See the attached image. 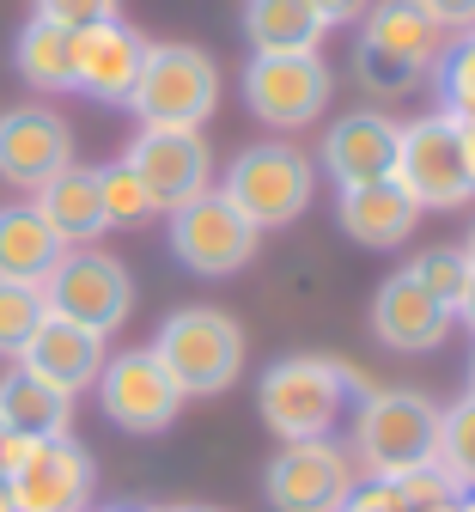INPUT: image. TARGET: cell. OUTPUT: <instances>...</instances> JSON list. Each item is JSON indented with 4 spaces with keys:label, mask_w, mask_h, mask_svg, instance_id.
Returning <instances> with one entry per match:
<instances>
[{
    "label": "cell",
    "mask_w": 475,
    "mask_h": 512,
    "mask_svg": "<svg viewBox=\"0 0 475 512\" xmlns=\"http://www.w3.org/2000/svg\"><path fill=\"white\" fill-rule=\"evenodd\" d=\"M348 397H366V384L335 354H287V360L268 366L256 409H262L268 433H281L293 445V439H329V427L348 409Z\"/></svg>",
    "instance_id": "6da1fadb"
},
{
    "label": "cell",
    "mask_w": 475,
    "mask_h": 512,
    "mask_svg": "<svg viewBox=\"0 0 475 512\" xmlns=\"http://www.w3.org/2000/svg\"><path fill=\"white\" fill-rule=\"evenodd\" d=\"M153 360L171 372L183 397H220L244 372V330H238V317H226L214 305H183L159 324Z\"/></svg>",
    "instance_id": "7a4b0ae2"
},
{
    "label": "cell",
    "mask_w": 475,
    "mask_h": 512,
    "mask_svg": "<svg viewBox=\"0 0 475 512\" xmlns=\"http://www.w3.org/2000/svg\"><path fill=\"white\" fill-rule=\"evenodd\" d=\"M141 128H201L220 110V68L195 43H147L141 80L128 92Z\"/></svg>",
    "instance_id": "3957f363"
},
{
    "label": "cell",
    "mask_w": 475,
    "mask_h": 512,
    "mask_svg": "<svg viewBox=\"0 0 475 512\" xmlns=\"http://www.w3.org/2000/svg\"><path fill=\"white\" fill-rule=\"evenodd\" d=\"M445 31L415 7V0H378L366 7V31H360V86H372L378 98H402L415 92V80L427 68H439Z\"/></svg>",
    "instance_id": "277c9868"
},
{
    "label": "cell",
    "mask_w": 475,
    "mask_h": 512,
    "mask_svg": "<svg viewBox=\"0 0 475 512\" xmlns=\"http://www.w3.org/2000/svg\"><path fill=\"white\" fill-rule=\"evenodd\" d=\"M311 189H317V165H311L299 147H287V141L244 147V153L226 165V177H220V196H226L256 232L293 226V220L311 208Z\"/></svg>",
    "instance_id": "5b68a950"
},
{
    "label": "cell",
    "mask_w": 475,
    "mask_h": 512,
    "mask_svg": "<svg viewBox=\"0 0 475 512\" xmlns=\"http://www.w3.org/2000/svg\"><path fill=\"white\" fill-rule=\"evenodd\" d=\"M43 311L49 317H67V324H80L92 336H110L128 324V311H134V281L128 269L116 263V256L104 250H61V263L43 275Z\"/></svg>",
    "instance_id": "8992f818"
},
{
    "label": "cell",
    "mask_w": 475,
    "mask_h": 512,
    "mask_svg": "<svg viewBox=\"0 0 475 512\" xmlns=\"http://www.w3.org/2000/svg\"><path fill=\"white\" fill-rule=\"evenodd\" d=\"M433 439H439V409L421 391H366L360 397L354 445L366 458V476H378V482L409 476L415 464L433 458Z\"/></svg>",
    "instance_id": "52a82bcc"
},
{
    "label": "cell",
    "mask_w": 475,
    "mask_h": 512,
    "mask_svg": "<svg viewBox=\"0 0 475 512\" xmlns=\"http://www.w3.org/2000/svg\"><path fill=\"white\" fill-rule=\"evenodd\" d=\"M390 177L415 196V208H463L475 202V183L463 171L457 122L451 116H421L396 135V165Z\"/></svg>",
    "instance_id": "ba28073f"
},
{
    "label": "cell",
    "mask_w": 475,
    "mask_h": 512,
    "mask_svg": "<svg viewBox=\"0 0 475 512\" xmlns=\"http://www.w3.org/2000/svg\"><path fill=\"white\" fill-rule=\"evenodd\" d=\"M122 165L147 183L159 214H171V208L214 189V153L201 141V128H141V135L128 141Z\"/></svg>",
    "instance_id": "9c48e42d"
},
{
    "label": "cell",
    "mask_w": 475,
    "mask_h": 512,
    "mask_svg": "<svg viewBox=\"0 0 475 512\" xmlns=\"http://www.w3.org/2000/svg\"><path fill=\"white\" fill-rule=\"evenodd\" d=\"M256 238L262 232L220 196V189L171 208V256L195 275H238L256 256Z\"/></svg>",
    "instance_id": "30bf717a"
},
{
    "label": "cell",
    "mask_w": 475,
    "mask_h": 512,
    "mask_svg": "<svg viewBox=\"0 0 475 512\" xmlns=\"http://www.w3.org/2000/svg\"><path fill=\"white\" fill-rule=\"evenodd\" d=\"M13 512H86L92 506V452L74 433L31 439L25 458L7 470Z\"/></svg>",
    "instance_id": "8fae6325"
},
{
    "label": "cell",
    "mask_w": 475,
    "mask_h": 512,
    "mask_svg": "<svg viewBox=\"0 0 475 512\" xmlns=\"http://www.w3.org/2000/svg\"><path fill=\"white\" fill-rule=\"evenodd\" d=\"M329 68L323 55H250L244 68V104L256 122H275V128H305L323 116L329 104Z\"/></svg>",
    "instance_id": "7c38bea8"
},
{
    "label": "cell",
    "mask_w": 475,
    "mask_h": 512,
    "mask_svg": "<svg viewBox=\"0 0 475 512\" xmlns=\"http://www.w3.org/2000/svg\"><path fill=\"white\" fill-rule=\"evenodd\" d=\"M98 403L122 433H165L183 409V391L171 384V372L153 360V348H128L116 360H104L98 372Z\"/></svg>",
    "instance_id": "4fadbf2b"
},
{
    "label": "cell",
    "mask_w": 475,
    "mask_h": 512,
    "mask_svg": "<svg viewBox=\"0 0 475 512\" xmlns=\"http://www.w3.org/2000/svg\"><path fill=\"white\" fill-rule=\"evenodd\" d=\"M262 488H268V506L275 512H342V500L354 488V464L329 439H293L268 464Z\"/></svg>",
    "instance_id": "5bb4252c"
},
{
    "label": "cell",
    "mask_w": 475,
    "mask_h": 512,
    "mask_svg": "<svg viewBox=\"0 0 475 512\" xmlns=\"http://www.w3.org/2000/svg\"><path fill=\"white\" fill-rule=\"evenodd\" d=\"M74 165V135L67 122L43 104H19L0 110V177L19 189H43L55 171Z\"/></svg>",
    "instance_id": "9a60e30c"
},
{
    "label": "cell",
    "mask_w": 475,
    "mask_h": 512,
    "mask_svg": "<svg viewBox=\"0 0 475 512\" xmlns=\"http://www.w3.org/2000/svg\"><path fill=\"white\" fill-rule=\"evenodd\" d=\"M141 61H147V37L134 25H122V19L86 25V31H74V92H86L98 104H128L134 80H141Z\"/></svg>",
    "instance_id": "2e32d148"
},
{
    "label": "cell",
    "mask_w": 475,
    "mask_h": 512,
    "mask_svg": "<svg viewBox=\"0 0 475 512\" xmlns=\"http://www.w3.org/2000/svg\"><path fill=\"white\" fill-rule=\"evenodd\" d=\"M451 305H439L409 269L390 275L372 299V336L390 348V354H433L445 336H451Z\"/></svg>",
    "instance_id": "e0dca14e"
},
{
    "label": "cell",
    "mask_w": 475,
    "mask_h": 512,
    "mask_svg": "<svg viewBox=\"0 0 475 512\" xmlns=\"http://www.w3.org/2000/svg\"><path fill=\"white\" fill-rule=\"evenodd\" d=\"M19 366L43 384H55L61 397H80L98 384L104 372V336L80 330V324H67V317H43L37 336L19 348Z\"/></svg>",
    "instance_id": "ac0fdd59"
},
{
    "label": "cell",
    "mask_w": 475,
    "mask_h": 512,
    "mask_svg": "<svg viewBox=\"0 0 475 512\" xmlns=\"http://www.w3.org/2000/svg\"><path fill=\"white\" fill-rule=\"evenodd\" d=\"M335 220H342V232L354 244H366V250H396V244L415 238L421 208H415V196L396 177H372V183H348L342 189Z\"/></svg>",
    "instance_id": "d6986e66"
},
{
    "label": "cell",
    "mask_w": 475,
    "mask_h": 512,
    "mask_svg": "<svg viewBox=\"0 0 475 512\" xmlns=\"http://www.w3.org/2000/svg\"><path fill=\"white\" fill-rule=\"evenodd\" d=\"M396 135H402V122H390V116H378V110H354V116H342L323 135V171L335 177V183H372V177H390V165H396Z\"/></svg>",
    "instance_id": "ffe728a7"
},
{
    "label": "cell",
    "mask_w": 475,
    "mask_h": 512,
    "mask_svg": "<svg viewBox=\"0 0 475 512\" xmlns=\"http://www.w3.org/2000/svg\"><path fill=\"white\" fill-rule=\"evenodd\" d=\"M31 208L49 220V232L61 238V250H86L98 232H110V226H104V202H98V171H86V165L55 171V177L37 189Z\"/></svg>",
    "instance_id": "44dd1931"
},
{
    "label": "cell",
    "mask_w": 475,
    "mask_h": 512,
    "mask_svg": "<svg viewBox=\"0 0 475 512\" xmlns=\"http://www.w3.org/2000/svg\"><path fill=\"white\" fill-rule=\"evenodd\" d=\"M244 37L256 55H317L329 25L305 0H244Z\"/></svg>",
    "instance_id": "7402d4cb"
},
{
    "label": "cell",
    "mask_w": 475,
    "mask_h": 512,
    "mask_svg": "<svg viewBox=\"0 0 475 512\" xmlns=\"http://www.w3.org/2000/svg\"><path fill=\"white\" fill-rule=\"evenodd\" d=\"M61 263V238L49 232V220L31 202L0 208V281H31L43 287V275Z\"/></svg>",
    "instance_id": "603a6c76"
},
{
    "label": "cell",
    "mask_w": 475,
    "mask_h": 512,
    "mask_svg": "<svg viewBox=\"0 0 475 512\" xmlns=\"http://www.w3.org/2000/svg\"><path fill=\"white\" fill-rule=\"evenodd\" d=\"M74 421V397H61L55 384L31 378L25 366H13L0 378V427L7 433H25V439H55Z\"/></svg>",
    "instance_id": "cb8c5ba5"
},
{
    "label": "cell",
    "mask_w": 475,
    "mask_h": 512,
    "mask_svg": "<svg viewBox=\"0 0 475 512\" xmlns=\"http://www.w3.org/2000/svg\"><path fill=\"white\" fill-rule=\"evenodd\" d=\"M13 68L37 92H74V31H61L49 19H31L13 43Z\"/></svg>",
    "instance_id": "d4e9b609"
},
{
    "label": "cell",
    "mask_w": 475,
    "mask_h": 512,
    "mask_svg": "<svg viewBox=\"0 0 475 512\" xmlns=\"http://www.w3.org/2000/svg\"><path fill=\"white\" fill-rule=\"evenodd\" d=\"M433 464L457 482V494H463V488H475V403H469V397H463V403H451V409H439Z\"/></svg>",
    "instance_id": "484cf974"
},
{
    "label": "cell",
    "mask_w": 475,
    "mask_h": 512,
    "mask_svg": "<svg viewBox=\"0 0 475 512\" xmlns=\"http://www.w3.org/2000/svg\"><path fill=\"white\" fill-rule=\"evenodd\" d=\"M98 202H104V226H147V220L159 214L153 196H147V183L134 177L122 159L98 171Z\"/></svg>",
    "instance_id": "4316f807"
},
{
    "label": "cell",
    "mask_w": 475,
    "mask_h": 512,
    "mask_svg": "<svg viewBox=\"0 0 475 512\" xmlns=\"http://www.w3.org/2000/svg\"><path fill=\"white\" fill-rule=\"evenodd\" d=\"M43 293L31 281H0V360H19V348L37 336L43 324Z\"/></svg>",
    "instance_id": "83f0119b"
},
{
    "label": "cell",
    "mask_w": 475,
    "mask_h": 512,
    "mask_svg": "<svg viewBox=\"0 0 475 512\" xmlns=\"http://www.w3.org/2000/svg\"><path fill=\"white\" fill-rule=\"evenodd\" d=\"M409 275H415L439 305H451V311H457V299H463V287H469V275H475V269H469V256H463L457 244H433V250H421V256H415V269H409Z\"/></svg>",
    "instance_id": "f1b7e54d"
},
{
    "label": "cell",
    "mask_w": 475,
    "mask_h": 512,
    "mask_svg": "<svg viewBox=\"0 0 475 512\" xmlns=\"http://www.w3.org/2000/svg\"><path fill=\"white\" fill-rule=\"evenodd\" d=\"M439 68H445L451 116H475V31H463V43L451 55H439Z\"/></svg>",
    "instance_id": "f546056e"
},
{
    "label": "cell",
    "mask_w": 475,
    "mask_h": 512,
    "mask_svg": "<svg viewBox=\"0 0 475 512\" xmlns=\"http://www.w3.org/2000/svg\"><path fill=\"white\" fill-rule=\"evenodd\" d=\"M31 19H49L61 31H86V25L116 19V0H31Z\"/></svg>",
    "instance_id": "4dcf8cb0"
},
{
    "label": "cell",
    "mask_w": 475,
    "mask_h": 512,
    "mask_svg": "<svg viewBox=\"0 0 475 512\" xmlns=\"http://www.w3.org/2000/svg\"><path fill=\"white\" fill-rule=\"evenodd\" d=\"M396 494H402V506L415 512V506H433V500H457V482L427 458V464H415L409 476H396Z\"/></svg>",
    "instance_id": "1f68e13d"
},
{
    "label": "cell",
    "mask_w": 475,
    "mask_h": 512,
    "mask_svg": "<svg viewBox=\"0 0 475 512\" xmlns=\"http://www.w3.org/2000/svg\"><path fill=\"white\" fill-rule=\"evenodd\" d=\"M342 512H409V506H402L396 482H378V476H366V482H354V488H348Z\"/></svg>",
    "instance_id": "d6a6232c"
},
{
    "label": "cell",
    "mask_w": 475,
    "mask_h": 512,
    "mask_svg": "<svg viewBox=\"0 0 475 512\" xmlns=\"http://www.w3.org/2000/svg\"><path fill=\"white\" fill-rule=\"evenodd\" d=\"M439 31H475V0H415Z\"/></svg>",
    "instance_id": "836d02e7"
},
{
    "label": "cell",
    "mask_w": 475,
    "mask_h": 512,
    "mask_svg": "<svg viewBox=\"0 0 475 512\" xmlns=\"http://www.w3.org/2000/svg\"><path fill=\"white\" fill-rule=\"evenodd\" d=\"M305 7H311L323 25H348V19H366L372 0H305Z\"/></svg>",
    "instance_id": "e575fe53"
},
{
    "label": "cell",
    "mask_w": 475,
    "mask_h": 512,
    "mask_svg": "<svg viewBox=\"0 0 475 512\" xmlns=\"http://www.w3.org/2000/svg\"><path fill=\"white\" fill-rule=\"evenodd\" d=\"M25 445H31L25 433H7V427H0V476H7V470L25 458Z\"/></svg>",
    "instance_id": "d590c367"
},
{
    "label": "cell",
    "mask_w": 475,
    "mask_h": 512,
    "mask_svg": "<svg viewBox=\"0 0 475 512\" xmlns=\"http://www.w3.org/2000/svg\"><path fill=\"white\" fill-rule=\"evenodd\" d=\"M451 317H457V324L475 336V275H469V287H463V299H457V311H451Z\"/></svg>",
    "instance_id": "8d00e7d4"
},
{
    "label": "cell",
    "mask_w": 475,
    "mask_h": 512,
    "mask_svg": "<svg viewBox=\"0 0 475 512\" xmlns=\"http://www.w3.org/2000/svg\"><path fill=\"white\" fill-rule=\"evenodd\" d=\"M457 512H475V488H463V494H457Z\"/></svg>",
    "instance_id": "74e56055"
},
{
    "label": "cell",
    "mask_w": 475,
    "mask_h": 512,
    "mask_svg": "<svg viewBox=\"0 0 475 512\" xmlns=\"http://www.w3.org/2000/svg\"><path fill=\"white\" fill-rule=\"evenodd\" d=\"M415 512H457V500H433V506H415Z\"/></svg>",
    "instance_id": "f35d334b"
},
{
    "label": "cell",
    "mask_w": 475,
    "mask_h": 512,
    "mask_svg": "<svg viewBox=\"0 0 475 512\" xmlns=\"http://www.w3.org/2000/svg\"><path fill=\"white\" fill-rule=\"evenodd\" d=\"M0 512H13V494H7V476H0Z\"/></svg>",
    "instance_id": "ab89813d"
},
{
    "label": "cell",
    "mask_w": 475,
    "mask_h": 512,
    "mask_svg": "<svg viewBox=\"0 0 475 512\" xmlns=\"http://www.w3.org/2000/svg\"><path fill=\"white\" fill-rule=\"evenodd\" d=\"M463 256H469V269H475V232H469V244H463Z\"/></svg>",
    "instance_id": "60d3db41"
},
{
    "label": "cell",
    "mask_w": 475,
    "mask_h": 512,
    "mask_svg": "<svg viewBox=\"0 0 475 512\" xmlns=\"http://www.w3.org/2000/svg\"><path fill=\"white\" fill-rule=\"evenodd\" d=\"M110 512H153V506H110Z\"/></svg>",
    "instance_id": "b9f144b4"
},
{
    "label": "cell",
    "mask_w": 475,
    "mask_h": 512,
    "mask_svg": "<svg viewBox=\"0 0 475 512\" xmlns=\"http://www.w3.org/2000/svg\"><path fill=\"white\" fill-rule=\"evenodd\" d=\"M469 403H475V360H469Z\"/></svg>",
    "instance_id": "7bdbcfd3"
},
{
    "label": "cell",
    "mask_w": 475,
    "mask_h": 512,
    "mask_svg": "<svg viewBox=\"0 0 475 512\" xmlns=\"http://www.w3.org/2000/svg\"><path fill=\"white\" fill-rule=\"evenodd\" d=\"M177 512H220V506H177Z\"/></svg>",
    "instance_id": "ee69618b"
}]
</instances>
